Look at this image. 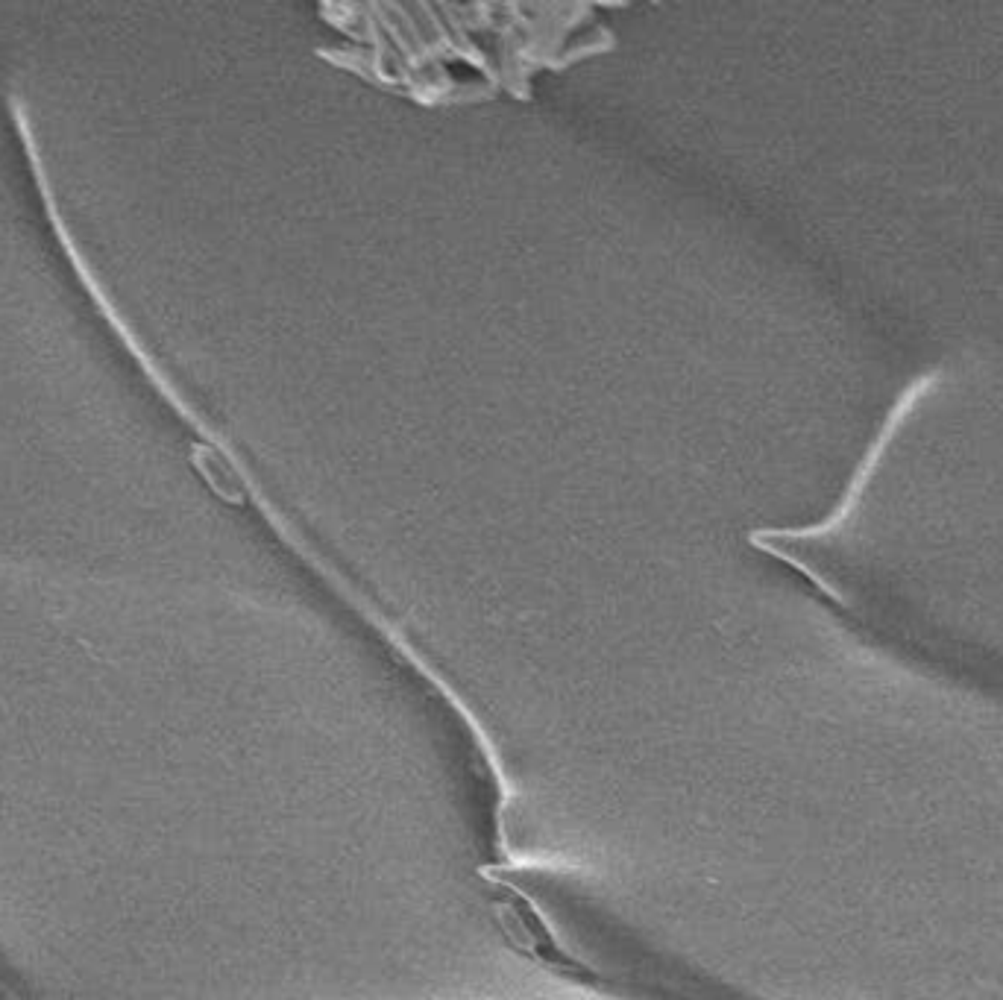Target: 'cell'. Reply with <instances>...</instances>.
Instances as JSON below:
<instances>
[{
    "label": "cell",
    "mask_w": 1003,
    "mask_h": 1000,
    "mask_svg": "<svg viewBox=\"0 0 1003 1000\" xmlns=\"http://www.w3.org/2000/svg\"><path fill=\"white\" fill-rule=\"evenodd\" d=\"M936 385H939V373H924V376H918L913 385H907V388H904V393L895 399V405H892V411H889V417H886V423H883L880 435H877V440L872 443L869 455L863 458V464H860V473H857V479H854L851 490H848V499L839 505V511H836V514H833V517H830L825 525H819V528H807L810 534H830L833 528H839L842 522L848 520V514L854 511V505H857V499H860V493H863V487H866V481L872 479V473L877 470V461H880V455H883L886 443H892V437L898 435V429L907 423V417L916 411L918 405H921V399L933 391Z\"/></svg>",
    "instance_id": "cell-1"
}]
</instances>
